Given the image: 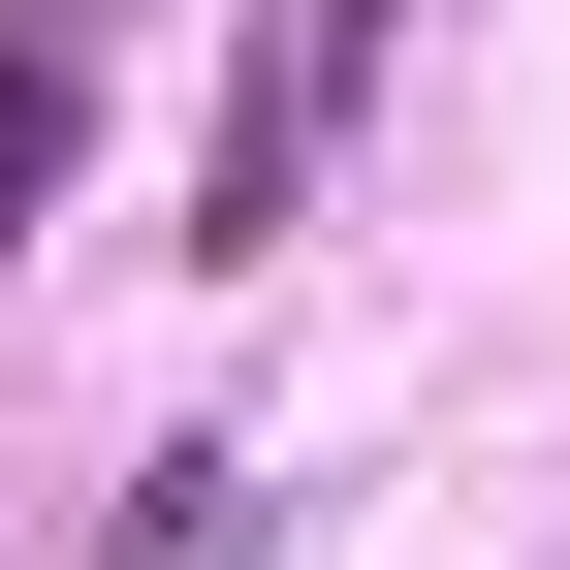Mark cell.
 Segmentation results:
<instances>
[{"instance_id":"3957f363","label":"cell","mask_w":570,"mask_h":570,"mask_svg":"<svg viewBox=\"0 0 570 570\" xmlns=\"http://www.w3.org/2000/svg\"><path fill=\"white\" fill-rule=\"evenodd\" d=\"M539 570H570V539H539Z\"/></svg>"},{"instance_id":"6da1fadb","label":"cell","mask_w":570,"mask_h":570,"mask_svg":"<svg viewBox=\"0 0 570 570\" xmlns=\"http://www.w3.org/2000/svg\"><path fill=\"white\" fill-rule=\"evenodd\" d=\"M63 159H96V0H0V254L63 223Z\"/></svg>"},{"instance_id":"7a4b0ae2","label":"cell","mask_w":570,"mask_h":570,"mask_svg":"<svg viewBox=\"0 0 570 570\" xmlns=\"http://www.w3.org/2000/svg\"><path fill=\"white\" fill-rule=\"evenodd\" d=\"M254 539H285V475H254V444H159V508H127V570H254Z\"/></svg>"}]
</instances>
